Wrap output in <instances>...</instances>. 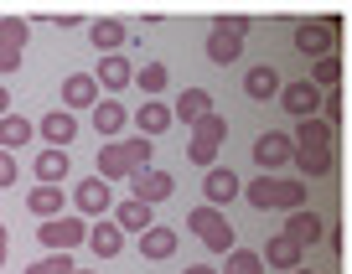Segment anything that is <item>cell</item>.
Segmentation results:
<instances>
[{
    "mask_svg": "<svg viewBox=\"0 0 352 274\" xmlns=\"http://www.w3.org/2000/svg\"><path fill=\"white\" fill-rule=\"evenodd\" d=\"M243 32H249V16H218V21H212V32H208V62H212V67L239 62Z\"/></svg>",
    "mask_w": 352,
    "mask_h": 274,
    "instance_id": "6da1fadb",
    "label": "cell"
},
{
    "mask_svg": "<svg viewBox=\"0 0 352 274\" xmlns=\"http://www.w3.org/2000/svg\"><path fill=\"white\" fill-rule=\"evenodd\" d=\"M187 228L197 233V238L208 243L212 253L239 249V233H233V222L223 218V207H208V202H202V207H192V212H187Z\"/></svg>",
    "mask_w": 352,
    "mask_h": 274,
    "instance_id": "7a4b0ae2",
    "label": "cell"
},
{
    "mask_svg": "<svg viewBox=\"0 0 352 274\" xmlns=\"http://www.w3.org/2000/svg\"><path fill=\"white\" fill-rule=\"evenodd\" d=\"M223 140H228V119L223 114H202L197 124H192V145H187V155H192V165H218V150H223Z\"/></svg>",
    "mask_w": 352,
    "mask_h": 274,
    "instance_id": "3957f363",
    "label": "cell"
},
{
    "mask_svg": "<svg viewBox=\"0 0 352 274\" xmlns=\"http://www.w3.org/2000/svg\"><path fill=\"white\" fill-rule=\"evenodd\" d=\"M342 36V16H321V21H300L296 26V52L311 57V62H321V57L337 47Z\"/></svg>",
    "mask_w": 352,
    "mask_h": 274,
    "instance_id": "277c9868",
    "label": "cell"
},
{
    "mask_svg": "<svg viewBox=\"0 0 352 274\" xmlns=\"http://www.w3.org/2000/svg\"><path fill=\"white\" fill-rule=\"evenodd\" d=\"M36 238L47 243V253H73L78 243H88V218H78V212H63V218H47L42 228H36Z\"/></svg>",
    "mask_w": 352,
    "mask_h": 274,
    "instance_id": "5b68a950",
    "label": "cell"
},
{
    "mask_svg": "<svg viewBox=\"0 0 352 274\" xmlns=\"http://www.w3.org/2000/svg\"><path fill=\"white\" fill-rule=\"evenodd\" d=\"M254 161H259V171H280L285 161H296V140H290L285 130H264L259 140H254Z\"/></svg>",
    "mask_w": 352,
    "mask_h": 274,
    "instance_id": "8992f818",
    "label": "cell"
},
{
    "mask_svg": "<svg viewBox=\"0 0 352 274\" xmlns=\"http://www.w3.org/2000/svg\"><path fill=\"white\" fill-rule=\"evenodd\" d=\"M280 109L296 114V119H316V114H321V88L311 83V78L285 83V88H280Z\"/></svg>",
    "mask_w": 352,
    "mask_h": 274,
    "instance_id": "52a82bcc",
    "label": "cell"
},
{
    "mask_svg": "<svg viewBox=\"0 0 352 274\" xmlns=\"http://www.w3.org/2000/svg\"><path fill=\"white\" fill-rule=\"evenodd\" d=\"M36 135L47 140V150H67V145L78 140V114H67V109H47L42 119H36Z\"/></svg>",
    "mask_w": 352,
    "mask_h": 274,
    "instance_id": "ba28073f",
    "label": "cell"
},
{
    "mask_svg": "<svg viewBox=\"0 0 352 274\" xmlns=\"http://www.w3.org/2000/svg\"><path fill=\"white\" fill-rule=\"evenodd\" d=\"M73 207H78V218H104V212L114 207V192H109V181H99V176L78 181V192H73Z\"/></svg>",
    "mask_w": 352,
    "mask_h": 274,
    "instance_id": "9c48e42d",
    "label": "cell"
},
{
    "mask_svg": "<svg viewBox=\"0 0 352 274\" xmlns=\"http://www.w3.org/2000/svg\"><path fill=\"white\" fill-rule=\"evenodd\" d=\"M202 197H208V207H228L233 197H243V181L228 171V165H208V176H202Z\"/></svg>",
    "mask_w": 352,
    "mask_h": 274,
    "instance_id": "30bf717a",
    "label": "cell"
},
{
    "mask_svg": "<svg viewBox=\"0 0 352 274\" xmlns=\"http://www.w3.org/2000/svg\"><path fill=\"white\" fill-rule=\"evenodd\" d=\"M130 124H135V135H145V140H155V135H166V130H171V104H166V99H145L140 104V109H135L130 114Z\"/></svg>",
    "mask_w": 352,
    "mask_h": 274,
    "instance_id": "8fae6325",
    "label": "cell"
},
{
    "mask_svg": "<svg viewBox=\"0 0 352 274\" xmlns=\"http://www.w3.org/2000/svg\"><path fill=\"white\" fill-rule=\"evenodd\" d=\"M88 249H94V259H120L124 249V233L114 218H94L88 222Z\"/></svg>",
    "mask_w": 352,
    "mask_h": 274,
    "instance_id": "7c38bea8",
    "label": "cell"
},
{
    "mask_svg": "<svg viewBox=\"0 0 352 274\" xmlns=\"http://www.w3.org/2000/svg\"><path fill=\"white\" fill-rule=\"evenodd\" d=\"M130 187H135V192H130L135 202H151V207H155V202H166V197L176 192V181L151 165V171H135V176H130Z\"/></svg>",
    "mask_w": 352,
    "mask_h": 274,
    "instance_id": "4fadbf2b",
    "label": "cell"
},
{
    "mask_svg": "<svg viewBox=\"0 0 352 274\" xmlns=\"http://www.w3.org/2000/svg\"><path fill=\"white\" fill-rule=\"evenodd\" d=\"M99 104V83H94V73H67L63 78V109H94Z\"/></svg>",
    "mask_w": 352,
    "mask_h": 274,
    "instance_id": "5bb4252c",
    "label": "cell"
},
{
    "mask_svg": "<svg viewBox=\"0 0 352 274\" xmlns=\"http://www.w3.org/2000/svg\"><path fill=\"white\" fill-rule=\"evenodd\" d=\"M124 124H130V109H124L120 99H99L94 104V130H99V140H120Z\"/></svg>",
    "mask_w": 352,
    "mask_h": 274,
    "instance_id": "9a60e30c",
    "label": "cell"
},
{
    "mask_svg": "<svg viewBox=\"0 0 352 274\" xmlns=\"http://www.w3.org/2000/svg\"><path fill=\"white\" fill-rule=\"evenodd\" d=\"M114 222H120V233H135V238H140L145 228H155V207H151V202L124 197L120 207H114Z\"/></svg>",
    "mask_w": 352,
    "mask_h": 274,
    "instance_id": "2e32d148",
    "label": "cell"
},
{
    "mask_svg": "<svg viewBox=\"0 0 352 274\" xmlns=\"http://www.w3.org/2000/svg\"><path fill=\"white\" fill-rule=\"evenodd\" d=\"M280 73L270 62H259V67H249V73H243V93H249L254 104H264V99H280Z\"/></svg>",
    "mask_w": 352,
    "mask_h": 274,
    "instance_id": "e0dca14e",
    "label": "cell"
},
{
    "mask_svg": "<svg viewBox=\"0 0 352 274\" xmlns=\"http://www.w3.org/2000/svg\"><path fill=\"white\" fill-rule=\"evenodd\" d=\"M264 269H300V243L290 233H275V238L264 243Z\"/></svg>",
    "mask_w": 352,
    "mask_h": 274,
    "instance_id": "ac0fdd59",
    "label": "cell"
},
{
    "mask_svg": "<svg viewBox=\"0 0 352 274\" xmlns=\"http://www.w3.org/2000/svg\"><path fill=\"white\" fill-rule=\"evenodd\" d=\"M290 140H296V150H331V140H337V130H331L327 119H300L296 124V135H290Z\"/></svg>",
    "mask_w": 352,
    "mask_h": 274,
    "instance_id": "d6986e66",
    "label": "cell"
},
{
    "mask_svg": "<svg viewBox=\"0 0 352 274\" xmlns=\"http://www.w3.org/2000/svg\"><path fill=\"white\" fill-rule=\"evenodd\" d=\"M202 114H212V93H208V88H182V99L171 104V119L197 124Z\"/></svg>",
    "mask_w": 352,
    "mask_h": 274,
    "instance_id": "ffe728a7",
    "label": "cell"
},
{
    "mask_svg": "<svg viewBox=\"0 0 352 274\" xmlns=\"http://www.w3.org/2000/svg\"><path fill=\"white\" fill-rule=\"evenodd\" d=\"M88 42L99 47L104 57H114L124 42H135V36H130V26H124V21H94V26H88Z\"/></svg>",
    "mask_w": 352,
    "mask_h": 274,
    "instance_id": "44dd1931",
    "label": "cell"
},
{
    "mask_svg": "<svg viewBox=\"0 0 352 274\" xmlns=\"http://www.w3.org/2000/svg\"><path fill=\"white\" fill-rule=\"evenodd\" d=\"M99 181H130V155H124V145L120 140H104V150H99Z\"/></svg>",
    "mask_w": 352,
    "mask_h": 274,
    "instance_id": "7402d4cb",
    "label": "cell"
},
{
    "mask_svg": "<svg viewBox=\"0 0 352 274\" xmlns=\"http://www.w3.org/2000/svg\"><path fill=\"white\" fill-rule=\"evenodd\" d=\"M94 83L109 88V93H120V88H130V83H135V67L124 62L120 52H114V57H99V73H94Z\"/></svg>",
    "mask_w": 352,
    "mask_h": 274,
    "instance_id": "603a6c76",
    "label": "cell"
},
{
    "mask_svg": "<svg viewBox=\"0 0 352 274\" xmlns=\"http://www.w3.org/2000/svg\"><path fill=\"white\" fill-rule=\"evenodd\" d=\"M285 233L300 243V249H311V243L327 233V222H321V212H311V207H300V212H290V222H285Z\"/></svg>",
    "mask_w": 352,
    "mask_h": 274,
    "instance_id": "cb8c5ba5",
    "label": "cell"
},
{
    "mask_svg": "<svg viewBox=\"0 0 352 274\" xmlns=\"http://www.w3.org/2000/svg\"><path fill=\"white\" fill-rule=\"evenodd\" d=\"M176 243H182V233H176V228H145L140 233V253H145V259H155V264L171 259Z\"/></svg>",
    "mask_w": 352,
    "mask_h": 274,
    "instance_id": "d4e9b609",
    "label": "cell"
},
{
    "mask_svg": "<svg viewBox=\"0 0 352 274\" xmlns=\"http://www.w3.org/2000/svg\"><path fill=\"white\" fill-rule=\"evenodd\" d=\"M32 135H36V124L32 119H21V114H6V119H0V150H26V145H32Z\"/></svg>",
    "mask_w": 352,
    "mask_h": 274,
    "instance_id": "484cf974",
    "label": "cell"
},
{
    "mask_svg": "<svg viewBox=\"0 0 352 274\" xmlns=\"http://www.w3.org/2000/svg\"><path fill=\"white\" fill-rule=\"evenodd\" d=\"M26 207L36 212V218H63V207H67V192L63 187H36V192H26Z\"/></svg>",
    "mask_w": 352,
    "mask_h": 274,
    "instance_id": "4316f807",
    "label": "cell"
},
{
    "mask_svg": "<svg viewBox=\"0 0 352 274\" xmlns=\"http://www.w3.org/2000/svg\"><path fill=\"white\" fill-rule=\"evenodd\" d=\"M67 181V150H42L36 155V187H63Z\"/></svg>",
    "mask_w": 352,
    "mask_h": 274,
    "instance_id": "83f0119b",
    "label": "cell"
},
{
    "mask_svg": "<svg viewBox=\"0 0 352 274\" xmlns=\"http://www.w3.org/2000/svg\"><path fill=\"white\" fill-rule=\"evenodd\" d=\"M243 197H249V207H254V212H270V207L280 202V181L259 171V176L249 181V187H243Z\"/></svg>",
    "mask_w": 352,
    "mask_h": 274,
    "instance_id": "f1b7e54d",
    "label": "cell"
},
{
    "mask_svg": "<svg viewBox=\"0 0 352 274\" xmlns=\"http://www.w3.org/2000/svg\"><path fill=\"white\" fill-rule=\"evenodd\" d=\"M124 155H130V176L135 171H151V155H155V140H145V135H124Z\"/></svg>",
    "mask_w": 352,
    "mask_h": 274,
    "instance_id": "f546056e",
    "label": "cell"
},
{
    "mask_svg": "<svg viewBox=\"0 0 352 274\" xmlns=\"http://www.w3.org/2000/svg\"><path fill=\"white\" fill-rule=\"evenodd\" d=\"M223 274H264V253H254V249H228Z\"/></svg>",
    "mask_w": 352,
    "mask_h": 274,
    "instance_id": "4dcf8cb0",
    "label": "cell"
},
{
    "mask_svg": "<svg viewBox=\"0 0 352 274\" xmlns=\"http://www.w3.org/2000/svg\"><path fill=\"white\" fill-rule=\"evenodd\" d=\"M135 83H140V93H145V99H161V93H166V83H171V73H166L161 62H151V67H140V73H135Z\"/></svg>",
    "mask_w": 352,
    "mask_h": 274,
    "instance_id": "1f68e13d",
    "label": "cell"
},
{
    "mask_svg": "<svg viewBox=\"0 0 352 274\" xmlns=\"http://www.w3.org/2000/svg\"><path fill=\"white\" fill-rule=\"evenodd\" d=\"M311 83H316L321 93H327V88H337V83H342V57H337V52H327L316 67H311Z\"/></svg>",
    "mask_w": 352,
    "mask_h": 274,
    "instance_id": "d6a6232c",
    "label": "cell"
},
{
    "mask_svg": "<svg viewBox=\"0 0 352 274\" xmlns=\"http://www.w3.org/2000/svg\"><path fill=\"white\" fill-rule=\"evenodd\" d=\"M296 165H300V181H306V176H327L331 150H296Z\"/></svg>",
    "mask_w": 352,
    "mask_h": 274,
    "instance_id": "836d02e7",
    "label": "cell"
},
{
    "mask_svg": "<svg viewBox=\"0 0 352 274\" xmlns=\"http://www.w3.org/2000/svg\"><path fill=\"white\" fill-rule=\"evenodd\" d=\"M26 36H32V26H26L21 16H6V21H0V42H6V47H16V52H21Z\"/></svg>",
    "mask_w": 352,
    "mask_h": 274,
    "instance_id": "e575fe53",
    "label": "cell"
},
{
    "mask_svg": "<svg viewBox=\"0 0 352 274\" xmlns=\"http://www.w3.org/2000/svg\"><path fill=\"white\" fill-rule=\"evenodd\" d=\"M275 207L300 212V207H306V181H280V202H275Z\"/></svg>",
    "mask_w": 352,
    "mask_h": 274,
    "instance_id": "d590c367",
    "label": "cell"
},
{
    "mask_svg": "<svg viewBox=\"0 0 352 274\" xmlns=\"http://www.w3.org/2000/svg\"><path fill=\"white\" fill-rule=\"evenodd\" d=\"M16 176H21L16 155H11V150H0V192H6V187H16Z\"/></svg>",
    "mask_w": 352,
    "mask_h": 274,
    "instance_id": "8d00e7d4",
    "label": "cell"
},
{
    "mask_svg": "<svg viewBox=\"0 0 352 274\" xmlns=\"http://www.w3.org/2000/svg\"><path fill=\"white\" fill-rule=\"evenodd\" d=\"M16 67H21V52H16V47H6V42H0V78H11Z\"/></svg>",
    "mask_w": 352,
    "mask_h": 274,
    "instance_id": "74e56055",
    "label": "cell"
},
{
    "mask_svg": "<svg viewBox=\"0 0 352 274\" xmlns=\"http://www.w3.org/2000/svg\"><path fill=\"white\" fill-rule=\"evenodd\" d=\"M6 114H11V93H6V88H0V119H6Z\"/></svg>",
    "mask_w": 352,
    "mask_h": 274,
    "instance_id": "f35d334b",
    "label": "cell"
},
{
    "mask_svg": "<svg viewBox=\"0 0 352 274\" xmlns=\"http://www.w3.org/2000/svg\"><path fill=\"white\" fill-rule=\"evenodd\" d=\"M6 243H11V233H6V222H0V264H6Z\"/></svg>",
    "mask_w": 352,
    "mask_h": 274,
    "instance_id": "ab89813d",
    "label": "cell"
},
{
    "mask_svg": "<svg viewBox=\"0 0 352 274\" xmlns=\"http://www.w3.org/2000/svg\"><path fill=\"white\" fill-rule=\"evenodd\" d=\"M187 274H218V269H208V264H192V269Z\"/></svg>",
    "mask_w": 352,
    "mask_h": 274,
    "instance_id": "60d3db41",
    "label": "cell"
},
{
    "mask_svg": "<svg viewBox=\"0 0 352 274\" xmlns=\"http://www.w3.org/2000/svg\"><path fill=\"white\" fill-rule=\"evenodd\" d=\"M290 274H311V269H290Z\"/></svg>",
    "mask_w": 352,
    "mask_h": 274,
    "instance_id": "b9f144b4",
    "label": "cell"
},
{
    "mask_svg": "<svg viewBox=\"0 0 352 274\" xmlns=\"http://www.w3.org/2000/svg\"><path fill=\"white\" fill-rule=\"evenodd\" d=\"M73 274H83V269H73Z\"/></svg>",
    "mask_w": 352,
    "mask_h": 274,
    "instance_id": "7bdbcfd3",
    "label": "cell"
}]
</instances>
